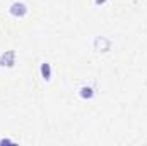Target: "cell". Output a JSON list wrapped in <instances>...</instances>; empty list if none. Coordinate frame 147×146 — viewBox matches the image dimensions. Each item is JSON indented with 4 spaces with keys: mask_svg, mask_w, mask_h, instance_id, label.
Here are the masks:
<instances>
[{
    "mask_svg": "<svg viewBox=\"0 0 147 146\" xmlns=\"http://www.w3.org/2000/svg\"><path fill=\"white\" fill-rule=\"evenodd\" d=\"M105 2H108V0H94V3H96V5H103Z\"/></svg>",
    "mask_w": 147,
    "mask_h": 146,
    "instance_id": "obj_7",
    "label": "cell"
},
{
    "mask_svg": "<svg viewBox=\"0 0 147 146\" xmlns=\"http://www.w3.org/2000/svg\"><path fill=\"white\" fill-rule=\"evenodd\" d=\"M79 96H80L82 100H92V98H94V88H92V86H87V84L80 86V88H79Z\"/></svg>",
    "mask_w": 147,
    "mask_h": 146,
    "instance_id": "obj_5",
    "label": "cell"
},
{
    "mask_svg": "<svg viewBox=\"0 0 147 146\" xmlns=\"http://www.w3.org/2000/svg\"><path fill=\"white\" fill-rule=\"evenodd\" d=\"M10 143H14V141H10V139H7V138L0 139V145H10Z\"/></svg>",
    "mask_w": 147,
    "mask_h": 146,
    "instance_id": "obj_6",
    "label": "cell"
},
{
    "mask_svg": "<svg viewBox=\"0 0 147 146\" xmlns=\"http://www.w3.org/2000/svg\"><path fill=\"white\" fill-rule=\"evenodd\" d=\"M39 74H41L43 81L50 83V81H51V76H53V71H51V64H50V62H41V65H39Z\"/></svg>",
    "mask_w": 147,
    "mask_h": 146,
    "instance_id": "obj_4",
    "label": "cell"
},
{
    "mask_svg": "<svg viewBox=\"0 0 147 146\" xmlns=\"http://www.w3.org/2000/svg\"><path fill=\"white\" fill-rule=\"evenodd\" d=\"M92 46L98 52H110L111 50V40L106 36H96L94 41H92Z\"/></svg>",
    "mask_w": 147,
    "mask_h": 146,
    "instance_id": "obj_3",
    "label": "cell"
},
{
    "mask_svg": "<svg viewBox=\"0 0 147 146\" xmlns=\"http://www.w3.org/2000/svg\"><path fill=\"white\" fill-rule=\"evenodd\" d=\"M14 65H16V50H5L3 53H0V67L12 69Z\"/></svg>",
    "mask_w": 147,
    "mask_h": 146,
    "instance_id": "obj_2",
    "label": "cell"
},
{
    "mask_svg": "<svg viewBox=\"0 0 147 146\" xmlns=\"http://www.w3.org/2000/svg\"><path fill=\"white\" fill-rule=\"evenodd\" d=\"M28 12H29L28 5H26L24 2H21V0L12 2V3H10V7H9V14H10V16H14V17H17V19L24 17Z\"/></svg>",
    "mask_w": 147,
    "mask_h": 146,
    "instance_id": "obj_1",
    "label": "cell"
}]
</instances>
